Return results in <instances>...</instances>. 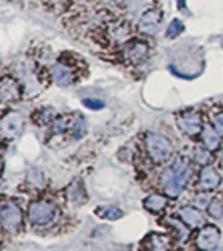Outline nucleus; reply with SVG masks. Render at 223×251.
Wrapping results in <instances>:
<instances>
[{
  "mask_svg": "<svg viewBox=\"0 0 223 251\" xmlns=\"http://www.w3.org/2000/svg\"><path fill=\"white\" fill-rule=\"evenodd\" d=\"M0 216H2L3 228L9 229V231H15L20 226V223H22V211H20L19 206L14 203L3 204L2 211H0Z\"/></svg>",
  "mask_w": 223,
  "mask_h": 251,
  "instance_id": "4",
  "label": "nucleus"
},
{
  "mask_svg": "<svg viewBox=\"0 0 223 251\" xmlns=\"http://www.w3.org/2000/svg\"><path fill=\"white\" fill-rule=\"evenodd\" d=\"M97 216L99 218H104V220H119L123 216V211L116 206H101L97 208Z\"/></svg>",
  "mask_w": 223,
  "mask_h": 251,
  "instance_id": "19",
  "label": "nucleus"
},
{
  "mask_svg": "<svg viewBox=\"0 0 223 251\" xmlns=\"http://www.w3.org/2000/svg\"><path fill=\"white\" fill-rule=\"evenodd\" d=\"M51 117H52V111H49V109H44L42 112L37 111L34 114V121H35V124H47L49 121H51Z\"/></svg>",
  "mask_w": 223,
  "mask_h": 251,
  "instance_id": "26",
  "label": "nucleus"
},
{
  "mask_svg": "<svg viewBox=\"0 0 223 251\" xmlns=\"http://www.w3.org/2000/svg\"><path fill=\"white\" fill-rule=\"evenodd\" d=\"M222 183V176L215 168H205L200 173V188L203 189H215Z\"/></svg>",
  "mask_w": 223,
  "mask_h": 251,
  "instance_id": "11",
  "label": "nucleus"
},
{
  "mask_svg": "<svg viewBox=\"0 0 223 251\" xmlns=\"http://www.w3.org/2000/svg\"><path fill=\"white\" fill-rule=\"evenodd\" d=\"M86 131H87L86 119H84L83 116H79V114L72 116V126H71L72 136H74L76 139H79V137H83L84 134H86Z\"/></svg>",
  "mask_w": 223,
  "mask_h": 251,
  "instance_id": "17",
  "label": "nucleus"
},
{
  "mask_svg": "<svg viewBox=\"0 0 223 251\" xmlns=\"http://www.w3.org/2000/svg\"><path fill=\"white\" fill-rule=\"evenodd\" d=\"M161 22V12L158 10H148L141 15L139 22H138V29L146 35H155L160 29Z\"/></svg>",
  "mask_w": 223,
  "mask_h": 251,
  "instance_id": "6",
  "label": "nucleus"
},
{
  "mask_svg": "<svg viewBox=\"0 0 223 251\" xmlns=\"http://www.w3.org/2000/svg\"><path fill=\"white\" fill-rule=\"evenodd\" d=\"M67 198L76 204H83V201L86 200V194H84V189H83V184L81 181H74L67 189Z\"/></svg>",
  "mask_w": 223,
  "mask_h": 251,
  "instance_id": "16",
  "label": "nucleus"
},
{
  "mask_svg": "<svg viewBox=\"0 0 223 251\" xmlns=\"http://www.w3.org/2000/svg\"><path fill=\"white\" fill-rule=\"evenodd\" d=\"M52 77H54V82L60 87L71 86L72 80H74V75H72L71 69H69L67 66H64V64H60V62L52 66Z\"/></svg>",
  "mask_w": 223,
  "mask_h": 251,
  "instance_id": "10",
  "label": "nucleus"
},
{
  "mask_svg": "<svg viewBox=\"0 0 223 251\" xmlns=\"http://www.w3.org/2000/svg\"><path fill=\"white\" fill-rule=\"evenodd\" d=\"M213 127L217 129L218 134L223 136V112H218V114L213 116Z\"/></svg>",
  "mask_w": 223,
  "mask_h": 251,
  "instance_id": "28",
  "label": "nucleus"
},
{
  "mask_svg": "<svg viewBox=\"0 0 223 251\" xmlns=\"http://www.w3.org/2000/svg\"><path fill=\"white\" fill-rule=\"evenodd\" d=\"M146 148H148V154L155 163H165L173 152V146L166 139L165 136L158 134V132H149L146 136Z\"/></svg>",
  "mask_w": 223,
  "mask_h": 251,
  "instance_id": "2",
  "label": "nucleus"
},
{
  "mask_svg": "<svg viewBox=\"0 0 223 251\" xmlns=\"http://www.w3.org/2000/svg\"><path fill=\"white\" fill-rule=\"evenodd\" d=\"M83 102L87 109H92V111H99V109L104 107V102L101 99H97V97H86Z\"/></svg>",
  "mask_w": 223,
  "mask_h": 251,
  "instance_id": "25",
  "label": "nucleus"
},
{
  "mask_svg": "<svg viewBox=\"0 0 223 251\" xmlns=\"http://www.w3.org/2000/svg\"><path fill=\"white\" fill-rule=\"evenodd\" d=\"M201 139H203L205 148L210 149V151H215V149L220 148V134L212 126H205L203 131H201Z\"/></svg>",
  "mask_w": 223,
  "mask_h": 251,
  "instance_id": "14",
  "label": "nucleus"
},
{
  "mask_svg": "<svg viewBox=\"0 0 223 251\" xmlns=\"http://www.w3.org/2000/svg\"><path fill=\"white\" fill-rule=\"evenodd\" d=\"M149 246H151L153 251H168L169 243L165 236H160V234H151L149 238Z\"/></svg>",
  "mask_w": 223,
  "mask_h": 251,
  "instance_id": "20",
  "label": "nucleus"
},
{
  "mask_svg": "<svg viewBox=\"0 0 223 251\" xmlns=\"http://www.w3.org/2000/svg\"><path fill=\"white\" fill-rule=\"evenodd\" d=\"M109 34L114 40H124L129 37V27L123 22H116L109 27Z\"/></svg>",
  "mask_w": 223,
  "mask_h": 251,
  "instance_id": "18",
  "label": "nucleus"
},
{
  "mask_svg": "<svg viewBox=\"0 0 223 251\" xmlns=\"http://www.w3.org/2000/svg\"><path fill=\"white\" fill-rule=\"evenodd\" d=\"M222 46H223V39H222Z\"/></svg>",
  "mask_w": 223,
  "mask_h": 251,
  "instance_id": "30",
  "label": "nucleus"
},
{
  "mask_svg": "<svg viewBox=\"0 0 223 251\" xmlns=\"http://www.w3.org/2000/svg\"><path fill=\"white\" fill-rule=\"evenodd\" d=\"M215 251H223V250H215Z\"/></svg>",
  "mask_w": 223,
  "mask_h": 251,
  "instance_id": "29",
  "label": "nucleus"
},
{
  "mask_svg": "<svg viewBox=\"0 0 223 251\" xmlns=\"http://www.w3.org/2000/svg\"><path fill=\"white\" fill-rule=\"evenodd\" d=\"M218 243H220V229H218L217 226H205L196 238L198 248L205 250V251L217 248Z\"/></svg>",
  "mask_w": 223,
  "mask_h": 251,
  "instance_id": "5",
  "label": "nucleus"
},
{
  "mask_svg": "<svg viewBox=\"0 0 223 251\" xmlns=\"http://www.w3.org/2000/svg\"><path fill=\"white\" fill-rule=\"evenodd\" d=\"M166 204H168V200L165 196H161V194H151V196H148L144 200V208L153 213L163 211Z\"/></svg>",
  "mask_w": 223,
  "mask_h": 251,
  "instance_id": "15",
  "label": "nucleus"
},
{
  "mask_svg": "<svg viewBox=\"0 0 223 251\" xmlns=\"http://www.w3.org/2000/svg\"><path fill=\"white\" fill-rule=\"evenodd\" d=\"M190 181V168L185 161L178 159L173 163L161 176V184H163L165 191L168 196L178 198L183 193L186 183Z\"/></svg>",
  "mask_w": 223,
  "mask_h": 251,
  "instance_id": "1",
  "label": "nucleus"
},
{
  "mask_svg": "<svg viewBox=\"0 0 223 251\" xmlns=\"http://www.w3.org/2000/svg\"><path fill=\"white\" fill-rule=\"evenodd\" d=\"M183 29H185L183 22H181V20H178V19H175V20H173V22L168 25L166 35H168V37H171V39H173V37H178V35H180L181 32H183Z\"/></svg>",
  "mask_w": 223,
  "mask_h": 251,
  "instance_id": "23",
  "label": "nucleus"
},
{
  "mask_svg": "<svg viewBox=\"0 0 223 251\" xmlns=\"http://www.w3.org/2000/svg\"><path fill=\"white\" fill-rule=\"evenodd\" d=\"M178 126L186 136H196L201 132V117L196 112H185L178 116Z\"/></svg>",
  "mask_w": 223,
  "mask_h": 251,
  "instance_id": "7",
  "label": "nucleus"
},
{
  "mask_svg": "<svg viewBox=\"0 0 223 251\" xmlns=\"http://www.w3.org/2000/svg\"><path fill=\"white\" fill-rule=\"evenodd\" d=\"M208 211L212 214L213 218H217V220H222L223 218V203L218 200H213L212 203L208 206Z\"/></svg>",
  "mask_w": 223,
  "mask_h": 251,
  "instance_id": "24",
  "label": "nucleus"
},
{
  "mask_svg": "<svg viewBox=\"0 0 223 251\" xmlns=\"http://www.w3.org/2000/svg\"><path fill=\"white\" fill-rule=\"evenodd\" d=\"M208 201H210V198H208V194H198L196 198H195V206H196L198 209H205V208H208Z\"/></svg>",
  "mask_w": 223,
  "mask_h": 251,
  "instance_id": "27",
  "label": "nucleus"
},
{
  "mask_svg": "<svg viewBox=\"0 0 223 251\" xmlns=\"http://www.w3.org/2000/svg\"><path fill=\"white\" fill-rule=\"evenodd\" d=\"M57 214V208L56 204L47 203V201H37V203H32L29 208V220L37 226L47 225L56 218Z\"/></svg>",
  "mask_w": 223,
  "mask_h": 251,
  "instance_id": "3",
  "label": "nucleus"
},
{
  "mask_svg": "<svg viewBox=\"0 0 223 251\" xmlns=\"http://www.w3.org/2000/svg\"><path fill=\"white\" fill-rule=\"evenodd\" d=\"M193 157L198 164H208L210 161H212V152H210V149H206V148H196L195 149Z\"/></svg>",
  "mask_w": 223,
  "mask_h": 251,
  "instance_id": "21",
  "label": "nucleus"
},
{
  "mask_svg": "<svg viewBox=\"0 0 223 251\" xmlns=\"http://www.w3.org/2000/svg\"><path fill=\"white\" fill-rule=\"evenodd\" d=\"M124 54H126V57L131 60L133 64H139L141 60H144L146 55H148V46H146L143 40H133V42H129L126 49H124Z\"/></svg>",
  "mask_w": 223,
  "mask_h": 251,
  "instance_id": "9",
  "label": "nucleus"
},
{
  "mask_svg": "<svg viewBox=\"0 0 223 251\" xmlns=\"http://www.w3.org/2000/svg\"><path fill=\"white\" fill-rule=\"evenodd\" d=\"M180 216H181V220L188 226H192V228H198V226H201L205 223V218H203V214H201V211H198L196 208H190V206L181 208Z\"/></svg>",
  "mask_w": 223,
  "mask_h": 251,
  "instance_id": "12",
  "label": "nucleus"
},
{
  "mask_svg": "<svg viewBox=\"0 0 223 251\" xmlns=\"http://www.w3.org/2000/svg\"><path fill=\"white\" fill-rule=\"evenodd\" d=\"M29 183L35 188H40L44 184V173L39 168H32L29 171Z\"/></svg>",
  "mask_w": 223,
  "mask_h": 251,
  "instance_id": "22",
  "label": "nucleus"
},
{
  "mask_svg": "<svg viewBox=\"0 0 223 251\" xmlns=\"http://www.w3.org/2000/svg\"><path fill=\"white\" fill-rule=\"evenodd\" d=\"M22 126H24V119L19 112H9V114L3 116L2 119V134L10 139V137H15L22 131Z\"/></svg>",
  "mask_w": 223,
  "mask_h": 251,
  "instance_id": "8",
  "label": "nucleus"
},
{
  "mask_svg": "<svg viewBox=\"0 0 223 251\" xmlns=\"http://www.w3.org/2000/svg\"><path fill=\"white\" fill-rule=\"evenodd\" d=\"M0 94H2L3 102L17 99V97L20 96V87H19L17 80H14V79H10V77L3 79L2 80V87H0Z\"/></svg>",
  "mask_w": 223,
  "mask_h": 251,
  "instance_id": "13",
  "label": "nucleus"
}]
</instances>
